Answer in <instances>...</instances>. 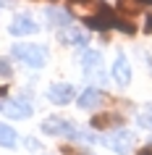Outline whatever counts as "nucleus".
<instances>
[{
  "label": "nucleus",
  "instance_id": "obj_1",
  "mask_svg": "<svg viewBox=\"0 0 152 155\" xmlns=\"http://www.w3.org/2000/svg\"><path fill=\"white\" fill-rule=\"evenodd\" d=\"M11 55L18 58V61H24L32 68H42V66L47 63V50L40 48V45H29V42H16L11 48Z\"/></svg>",
  "mask_w": 152,
  "mask_h": 155
},
{
  "label": "nucleus",
  "instance_id": "obj_2",
  "mask_svg": "<svg viewBox=\"0 0 152 155\" xmlns=\"http://www.w3.org/2000/svg\"><path fill=\"white\" fill-rule=\"evenodd\" d=\"M108 150H113V153L118 155H126L128 150H131V145H134V134L126 129H118V131H110V134H105L102 139H100Z\"/></svg>",
  "mask_w": 152,
  "mask_h": 155
},
{
  "label": "nucleus",
  "instance_id": "obj_3",
  "mask_svg": "<svg viewBox=\"0 0 152 155\" xmlns=\"http://www.w3.org/2000/svg\"><path fill=\"white\" fill-rule=\"evenodd\" d=\"M42 131H45V134H53V137H68V139H73L79 129H76L71 121L60 118V116H50V118L42 121Z\"/></svg>",
  "mask_w": 152,
  "mask_h": 155
},
{
  "label": "nucleus",
  "instance_id": "obj_4",
  "mask_svg": "<svg viewBox=\"0 0 152 155\" xmlns=\"http://www.w3.org/2000/svg\"><path fill=\"white\" fill-rule=\"evenodd\" d=\"M73 97H76V92H73L71 84H66V82H58V84H53L47 90V100L55 103V105H68Z\"/></svg>",
  "mask_w": 152,
  "mask_h": 155
},
{
  "label": "nucleus",
  "instance_id": "obj_5",
  "mask_svg": "<svg viewBox=\"0 0 152 155\" xmlns=\"http://www.w3.org/2000/svg\"><path fill=\"white\" fill-rule=\"evenodd\" d=\"M115 21H118V16L108 5H100V11L95 16L87 18V26H92V29H110V26H115Z\"/></svg>",
  "mask_w": 152,
  "mask_h": 155
},
{
  "label": "nucleus",
  "instance_id": "obj_6",
  "mask_svg": "<svg viewBox=\"0 0 152 155\" xmlns=\"http://www.w3.org/2000/svg\"><path fill=\"white\" fill-rule=\"evenodd\" d=\"M37 21L34 18H29V16H16L13 21H11V26H8V32L13 34V37H24V34H37Z\"/></svg>",
  "mask_w": 152,
  "mask_h": 155
},
{
  "label": "nucleus",
  "instance_id": "obj_7",
  "mask_svg": "<svg viewBox=\"0 0 152 155\" xmlns=\"http://www.w3.org/2000/svg\"><path fill=\"white\" fill-rule=\"evenodd\" d=\"M3 113L8 116V118H29L32 116V105L26 100H8L3 105Z\"/></svg>",
  "mask_w": 152,
  "mask_h": 155
},
{
  "label": "nucleus",
  "instance_id": "obj_8",
  "mask_svg": "<svg viewBox=\"0 0 152 155\" xmlns=\"http://www.w3.org/2000/svg\"><path fill=\"white\" fill-rule=\"evenodd\" d=\"M113 79H115L121 87H126V84L131 82V66H128L126 55H118L113 61Z\"/></svg>",
  "mask_w": 152,
  "mask_h": 155
},
{
  "label": "nucleus",
  "instance_id": "obj_9",
  "mask_svg": "<svg viewBox=\"0 0 152 155\" xmlns=\"http://www.w3.org/2000/svg\"><path fill=\"white\" fill-rule=\"evenodd\" d=\"M76 103H79V108H84V110H92V108H97L102 103V92L95 90V87H87V90L76 97Z\"/></svg>",
  "mask_w": 152,
  "mask_h": 155
},
{
  "label": "nucleus",
  "instance_id": "obj_10",
  "mask_svg": "<svg viewBox=\"0 0 152 155\" xmlns=\"http://www.w3.org/2000/svg\"><path fill=\"white\" fill-rule=\"evenodd\" d=\"M123 124V118H121L118 113H100L92 118V126L95 129H115L118 131V126Z\"/></svg>",
  "mask_w": 152,
  "mask_h": 155
},
{
  "label": "nucleus",
  "instance_id": "obj_11",
  "mask_svg": "<svg viewBox=\"0 0 152 155\" xmlns=\"http://www.w3.org/2000/svg\"><path fill=\"white\" fill-rule=\"evenodd\" d=\"M58 37H60V42H68V45H87L89 40V34H84L81 29H63Z\"/></svg>",
  "mask_w": 152,
  "mask_h": 155
},
{
  "label": "nucleus",
  "instance_id": "obj_12",
  "mask_svg": "<svg viewBox=\"0 0 152 155\" xmlns=\"http://www.w3.org/2000/svg\"><path fill=\"white\" fill-rule=\"evenodd\" d=\"M47 21L55 26H68L71 24V16L66 13V11H58V8H50L47 11Z\"/></svg>",
  "mask_w": 152,
  "mask_h": 155
},
{
  "label": "nucleus",
  "instance_id": "obj_13",
  "mask_svg": "<svg viewBox=\"0 0 152 155\" xmlns=\"http://www.w3.org/2000/svg\"><path fill=\"white\" fill-rule=\"evenodd\" d=\"M16 131L11 129L8 124H0V145L3 147H16Z\"/></svg>",
  "mask_w": 152,
  "mask_h": 155
},
{
  "label": "nucleus",
  "instance_id": "obj_14",
  "mask_svg": "<svg viewBox=\"0 0 152 155\" xmlns=\"http://www.w3.org/2000/svg\"><path fill=\"white\" fill-rule=\"evenodd\" d=\"M142 8L144 5L139 3V0H118V11L123 13V16H136Z\"/></svg>",
  "mask_w": 152,
  "mask_h": 155
},
{
  "label": "nucleus",
  "instance_id": "obj_15",
  "mask_svg": "<svg viewBox=\"0 0 152 155\" xmlns=\"http://www.w3.org/2000/svg\"><path fill=\"white\" fill-rule=\"evenodd\" d=\"M100 61H102V58H100V53H97V50H84V53H81V66H84L87 71L97 68V66H100Z\"/></svg>",
  "mask_w": 152,
  "mask_h": 155
},
{
  "label": "nucleus",
  "instance_id": "obj_16",
  "mask_svg": "<svg viewBox=\"0 0 152 155\" xmlns=\"http://www.w3.org/2000/svg\"><path fill=\"white\" fill-rule=\"evenodd\" d=\"M139 126H144V129H152V110H144V113H139Z\"/></svg>",
  "mask_w": 152,
  "mask_h": 155
},
{
  "label": "nucleus",
  "instance_id": "obj_17",
  "mask_svg": "<svg viewBox=\"0 0 152 155\" xmlns=\"http://www.w3.org/2000/svg\"><path fill=\"white\" fill-rule=\"evenodd\" d=\"M11 76H13V71H11V63L0 58V79H11Z\"/></svg>",
  "mask_w": 152,
  "mask_h": 155
},
{
  "label": "nucleus",
  "instance_id": "obj_18",
  "mask_svg": "<svg viewBox=\"0 0 152 155\" xmlns=\"http://www.w3.org/2000/svg\"><path fill=\"white\" fill-rule=\"evenodd\" d=\"M26 147H32V150H37V147H40V142H37L34 137H26Z\"/></svg>",
  "mask_w": 152,
  "mask_h": 155
},
{
  "label": "nucleus",
  "instance_id": "obj_19",
  "mask_svg": "<svg viewBox=\"0 0 152 155\" xmlns=\"http://www.w3.org/2000/svg\"><path fill=\"white\" fill-rule=\"evenodd\" d=\"M63 153H68V155H89V153H73L71 147H63Z\"/></svg>",
  "mask_w": 152,
  "mask_h": 155
},
{
  "label": "nucleus",
  "instance_id": "obj_20",
  "mask_svg": "<svg viewBox=\"0 0 152 155\" xmlns=\"http://www.w3.org/2000/svg\"><path fill=\"white\" fill-rule=\"evenodd\" d=\"M136 155H152V147H144V150H139Z\"/></svg>",
  "mask_w": 152,
  "mask_h": 155
},
{
  "label": "nucleus",
  "instance_id": "obj_21",
  "mask_svg": "<svg viewBox=\"0 0 152 155\" xmlns=\"http://www.w3.org/2000/svg\"><path fill=\"white\" fill-rule=\"evenodd\" d=\"M139 3H142V5H152V0H139Z\"/></svg>",
  "mask_w": 152,
  "mask_h": 155
},
{
  "label": "nucleus",
  "instance_id": "obj_22",
  "mask_svg": "<svg viewBox=\"0 0 152 155\" xmlns=\"http://www.w3.org/2000/svg\"><path fill=\"white\" fill-rule=\"evenodd\" d=\"M147 32H152V18H150V21H147Z\"/></svg>",
  "mask_w": 152,
  "mask_h": 155
},
{
  "label": "nucleus",
  "instance_id": "obj_23",
  "mask_svg": "<svg viewBox=\"0 0 152 155\" xmlns=\"http://www.w3.org/2000/svg\"><path fill=\"white\" fill-rule=\"evenodd\" d=\"M0 5H11V0H0Z\"/></svg>",
  "mask_w": 152,
  "mask_h": 155
}]
</instances>
